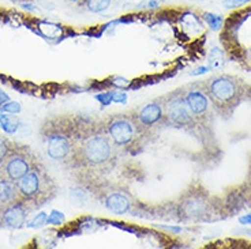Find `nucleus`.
I'll return each mask as SVG.
<instances>
[{
    "mask_svg": "<svg viewBox=\"0 0 251 249\" xmlns=\"http://www.w3.org/2000/svg\"><path fill=\"white\" fill-rule=\"evenodd\" d=\"M38 159L40 158L34 154V151L29 146L11 142L10 149L0 165L4 176L17 182L33 168V165Z\"/></svg>",
    "mask_w": 251,
    "mask_h": 249,
    "instance_id": "6",
    "label": "nucleus"
},
{
    "mask_svg": "<svg viewBox=\"0 0 251 249\" xmlns=\"http://www.w3.org/2000/svg\"><path fill=\"white\" fill-rule=\"evenodd\" d=\"M10 144H11L10 140H7V139H4V137H0V163H1V161L4 159L7 151H8V149H10Z\"/></svg>",
    "mask_w": 251,
    "mask_h": 249,
    "instance_id": "20",
    "label": "nucleus"
},
{
    "mask_svg": "<svg viewBox=\"0 0 251 249\" xmlns=\"http://www.w3.org/2000/svg\"><path fill=\"white\" fill-rule=\"evenodd\" d=\"M249 1H251V0H226L224 3H226V7H238L245 4V3H249Z\"/></svg>",
    "mask_w": 251,
    "mask_h": 249,
    "instance_id": "21",
    "label": "nucleus"
},
{
    "mask_svg": "<svg viewBox=\"0 0 251 249\" xmlns=\"http://www.w3.org/2000/svg\"><path fill=\"white\" fill-rule=\"evenodd\" d=\"M135 114H137L141 125L144 127V130L148 134L153 130H156L160 125H168L161 98L146 104L139 109L138 112H135Z\"/></svg>",
    "mask_w": 251,
    "mask_h": 249,
    "instance_id": "11",
    "label": "nucleus"
},
{
    "mask_svg": "<svg viewBox=\"0 0 251 249\" xmlns=\"http://www.w3.org/2000/svg\"><path fill=\"white\" fill-rule=\"evenodd\" d=\"M67 1H71V3H76V4H78V3H79L81 0H67Z\"/></svg>",
    "mask_w": 251,
    "mask_h": 249,
    "instance_id": "28",
    "label": "nucleus"
},
{
    "mask_svg": "<svg viewBox=\"0 0 251 249\" xmlns=\"http://www.w3.org/2000/svg\"><path fill=\"white\" fill-rule=\"evenodd\" d=\"M245 188L251 195V162H250V169H249V175H247V180H246Z\"/></svg>",
    "mask_w": 251,
    "mask_h": 249,
    "instance_id": "24",
    "label": "nucleus"
},
{
    "mask_svg": "<svg viewBox=\"0 0 251 249\" xmlns=\"http://www.w3.org/2000/svg\"><path fill=\"white\" fill-rule=\"evenodd\" d=\"M19 199L17 182L3 176L0 179V203H11Z\"/></svg>",
    "mask_w": 251,
    "mask_h": 249,
    "instance_id": "13",
    "label": "nucleus"
},
{
    "mask_svg": "<svg viewBox=\"0 0 251 249\" xmlns=\"http://www.w3.org/2000/svg\"><path fill=\"white\" fill-rule=\"evenodd\" d=\"M47 214H44V212H40L38 215H36L34 218L31 219V221H29L27 222V226L29 227H38V226H43V225L47 224Z\"/></svg>",
    "mask_w": 251,
    "mask_h": 249,
    "instance_id": "18",
    "label": "nucleus"
},
{
    "mask_svg": "<svg viewBox=\"0 0 251 249\" xmlns=\"http://www.w3.org/2000/svg\"><path fill=\"white\" fill-rule=\"evenodd\" d=\"M19 199L25 200L33 208H37L52 200L57 193V184L48 173L41 159L21 180L17 181Z\"/></svg>",
    "mask_w": 251,
    "mask_h": 249,
    "instance_id": "3",
    "label": "nucleus"
},
{
    "mask_svg": "<svg viewBox=\"0 0 251 249\" xmlns=\"http://www.w3.org/2000/svg\"><path fill=\"white\" fill-rule=\"evenodd\" d=\"M213 109L221 116L232 114L243 97L242 83L231 75H217L203 83Z\"/></svg>",
    "mask_w": 251,
    "mask_h": 249,
    "instance_id": "4",
    "label": "nucleus"
},
{
    "mask_svg": "<svg viewBox=\"0 0 251 249\" xmlns=\"http://www.w3.org/2000/svg\"><path fill=\"white\" fill-rule=\"evenodd\" d=\"M78 142L75 156L70 169L104 173L115 166L118 147L113 144L104 127V121L76 116Z\"/></svg>",
    "mask_w": 251,
    "mask_h": 249,
    "instance_id": "1",
    "label": "nucleus"
},
{
    "mask_svg": "<svg viewBox=\"0 0 251 249\" xmlns=\"http://www.w3.org/2000/svg\"><path fill=\"white\" fill-rule=\"evenodd\" d=\"M41 136L50 158L71 168L78 142L76 116L56 114L48 117L41 127Z\"/></svg>",
    "mask_w": 251,
    "mask_h": 249,
    "instance_id": "2",
    "label": "nucleus"
},
{
    "mask_svg": "<svg viewBox=\"0 0 251 249\" xmlns=\"http://www.w3.org/2000/svg\"><path fill=\"white\" fill-rule=\"evenodd\" d=\"M64 221V217H63L62 212L59 211H52L50 215L47 218V224L50 225H60Z\"/></svg>",
    "mask_w": 251,
    "mask_h": 249,
    "instance_id": "19",
    "label": "nucleus"
},
{
    "mask_svg": "<svg viewBox=\"0 0 251 249\" xmlns=\"http://www.w3.org/2000/svg\"><path fill=\"white\" fill-rule=\"evenodd\" d=\"M0 111L4 113H11V114H17V113L21 111V106H19L18 102H13V101H7L6 104L0 106Z\"/></svg>",
    "mask_w": 251,
    "mask_h": 249,
    "instance_id": "17",
    "label": "nucleus"
},
{
    "mask_svg": "<svg viewBox=\"0 0 251 249\" xmlns=\"http://www.w3.org/2000/svg\"><path fill=\"white\" fill-rule=\"evenodd\" d=\"M239 222L243 225H251V214H247L245 217H242V218L239 219Z\"/></svg>",
    "mask_w": 251,
    "mask_h": 249,
    "instance_id": "25",
    "label": "nucleus"
},
{
    "mask_svg": "<svg viewBox=\"0 0 251 249\" xmlns=\"http://www.w3.org/2000/svg\"><path fill=\"white\" fill-rule=\"evenodd\" d=\"M104 127L113 144L119 150L138 147L144 137L148 135L135 113L112 114L104 120Z\"/></svg>",
    "mask_w": 251,
    "mask_h": 249,
    "instance_id": "5",
    "label": "nucleus"
},
{
    "mask_svg": "<svg viewBox=\"0 0 251 249\" xmlns=\"http://www.w3.org/2000/svg\"><path fill=\"white\" fill-rule=\"evenodd\" d=\"M205 21L214 30H217L223 23V18L220 15H216V14H205Z\"/></svg>",
    "mask_w": 251,
    "mask_h": 249,
    "instance_id": "16",
    "label": "nucleus"
},
{
    "mask_svg": "<svg viewBox=\"0 0 251 249\" xmlns=\"http://www.w3.org/2000/svg\"><path fill=\"white\" fill-rule=\"evenodd\" d=\"M213 203L202 187H190L177 203V212L183 219L202 221L212 212Z\"/></svg>",
    "mask_w": 251,
    "mask_h": 249,
    "instance_id": "8",
    "label": "nucleus"
},
{
    "mask_svg": "<svg viewBox=\"0 0 251 249\" xmlns=\"http://www.w3.org/2000/svg\"><path fill=\"white\" fill-rule=\"evenodd\" d=\"M102 203L105 204L108 210H111L112 212H116V214H125L130 210L131 207V202L130 199L126 196L125 193L122 192H109L102 199Z\"/></svg>",
    "mask_w": 251,
    "mask_h": 249,
    "instance_id": "12",
    "label": "nucleus"
},
{
    "mask_svg": "<svg viewBox=\"0 0 251 249\" xmlns=\"http://www.w3.org/2000/svg\"><path fill=\"white\" fill-rule=\"evenodd\" d=\"M112 0H81L78 6L90 13H102L111 6Z\"/></svg>",
    "mask_w": 251,
    "mask_h": 249,
    "instance_id": "14",
    "label": "nucleus"
},
{
    "mask_svg": "<svg viewBox=\"0 0 251 249\" xmlns=\"http://www.w3.org/2000/svg\"><path fill=\"white\" fill-rule=\"evenodd\" d=\"M112 94V101L115 102H125L127 100V95L126 94H120V93H111Z\"/></svg>",
    "mask_w": 251,
    "mask_h": 249,
    "instance_id": "23",
    "label": "nucleus"
},
{
    "mask_svg": "<svg viewBox=\"0 0 251 249\" xmlns=\"http://www.w3.org/2000/svg\"><path fill=\"white\" fill-rule=\"evenodd\" d=\"M7 101H8V95L6 93H3L1 90H0V106L3 105V104H6Z\"/></svg>",
    "mask_w": 251,
    "mask_h": 249,
    "instance_id": "26",
    "label": "nucleus"
},
{
    "mask_svg": "<svg viewBox=\"0 0 251 249\" xmlns=\"http://www.w3.org/2000/svg\"><path fill=\"white\" fill-rule=\"evenodd\" d=\"M18 118L13 116V114H8V113H1L0 114V127L7 132V134H14V132L18 130Z\"/></svg>",
    "mask_w": 251,
    "mask_h": 249,
    "instance_id": "15",
    "label": "nucleus"
},
{
    "mask_svg": "<svg viewBox=\"0 0 251 249\" xmlns=\"http://www.w3.org/2000/svg\"><path fill=\"white\" fill-rule=\"evenodd\" d=\"M97 100H100L104 105H108L109 102H112V94L105 93V94H101V95H97Z\"/></svg>",
    "mask_w": 251,
    "mask_h": 249,
    "instance_id": "22",
    "label": "nucleus"
},
{
    "mask_svg": "<svg viewBox=\"0 0 251 249\" xmlns=\"http://www.w3.org/2000/svg\"><path fill=\"white\" fill-rule=\"evenodd\" d=\"M30 210L33 207L22 199L11 203H0V226L7 229L22 227L27 221Z\"/></svg>",
    "mask_w": 251,
    "mask_h": 249,
    "instance_id": "10",
    "label": "nucleus"
},
{
    "mask_svg": "<svg viewBox=\"0 0 251 249\" xmlns=\"http://www.w3.org/2000/svg\"><path fill=\"white\" fill-rule=\"evenodd\" d=\"M160 98L163 101L167 124L176 127V128H182V130H190V131L200 127L194 114L190 111L187 102L184 100L183 89L172 91Z\"/></svg>",
    "mask_w": 251,
    "mask_h": 249,
    "instance_id": "7",
    "label": "nucleus"
},
{
    "mask_svg": "<svg viewBox=\"0 0 251 249\" xmlns=\"http://www.w3.org/2000/svg\"><path fill=\"white\" fill-rule=\"evenodd\" d=\"M3 176H4V173H3V169H1V165H0V179H1Z\"/></svg>",
    "mask_w": 251,
    "mask_h": 249,
    "instance_id": "27",
    "label": "nucleus"
},
{
    "mask_svg": "<svg viewBox=\"0 0 251 249\" xmlns=\"http://www.w3.org/2000/svg\"><path fill=\"white\" fill-rule=\"evenodd\" d=\"M183 95L187 102L191 113L194 114L198 125H207L213 118V106L210 104V100L207 97L206 91L203 90V86L198 88L183 89Z\"/></svg>",
    "mask_w": 251,
    "mask_h": 249,
    "instance_id": "9",
    "label": "nucleus"
}]
</instances>
